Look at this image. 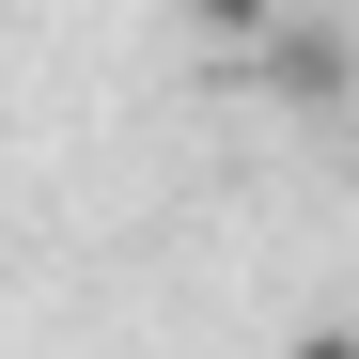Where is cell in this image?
Here are the masks:
<instances>
[{
    "mask_svg": "<svg viewBox=\"0 0 359 359\" xmlns=\"http://www.w3.org/2000/svg\"><path fill=\"white\" fill-rule=\"evenodd\" d=\"M281 359H359V328H297V344H281Z\"/></svg>",
    "mask_w": 359,
    "mask_h": 359,
    "instance_id": "1",
    "label": "cell"
}]
</instances>
